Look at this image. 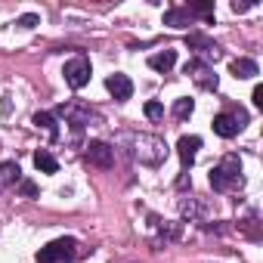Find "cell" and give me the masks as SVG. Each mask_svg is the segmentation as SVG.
<instances>
[{
  "label": "cell",
  "mask_w": 263,
  "mask_h": 263,
  "mask_svg": "<svg viewBox=\"0 0 263 263\" xmlns=\"http://www.w3.org/2000/svg\"><path fill=\"white\" fill-rule=\"evenodd\" d=\"M183 71H186L201 90H217V84H220V81H217V71H214L208 62H201V59H189Z\"/></svg>",
  "instance_id": "5"
},
{
  "label": "cell",
  "mask_w": 263,
  "mask_h": 263,
  "mask_svg": "<svg viewBox=\"0 0 263 263\" xmlns=\"http://www.w3.org/2000/svg\"><path fill=\"white\" fill-rule=\"evenodd\" d=\"M37 22H41V19H37V16H34V13H28V16H22V19H19V22H16V25H22V28H34V25H37Z\"/></svg>",
  "instance_id": "22"
},
{
  "label": "cell",
  "mask_w": 263,
  "mask_h": 263,
  "mask_svg": "<svg viewBox=\"0 0 263 263\" xmlns=\"http://www.w3.org/2000/svg\"><path fill=\"white\" fill-rule=\"evenodd\" d=\"M180 211H183V217H186V220H204V214H208V211H204V204H198L195 198H189V201L183 198V201H180Z\"/></svg>",
  "instance_id": "17"
},
{
  "label": "cell",
  "mask_w": 263,
  "mask_h": 263,
  "mask_svg": "<svg viewBox=\"0 0 263 263\" xmlns=\"http://www.w3.org/2000/svg\"><path fill=\"white\" fill-rule=\"evenodd\" d=\"M105 90H108L118 102H127L130 96H134V81H130L127 74H108V78H105Z\"/></svg>",
  "instance_id": "9"
},
{
  "label": "cell",
  "mask_w": 263,
  "mask_h": 263,
  "mask_svg": "<svg viewBox=\"0 0 263 263\" xmlns=\"http://www.w3.org/2000/svg\"><path fill=\"white\" fill-rule=\"evenodd\" d=\"M134 158L146 167H161L167 161V143L155 134H137L134 137Z\"/></svg>",
  "instance_id": "1"
},
{
  "label": "cell",
  "mask_w": 263,
  "mask_h": 263,
  "mask_svg": "<svg viewBox=\"0 0 263 263\" xmlns=\"http://www.w3.org/2000/svg\"><path fill=\"white\" fill-rule=\"evenodd\" d=\"M192 111H195V102H192L189 96H180V99L174 102V118H177V121H186Z\"/></svg>",
  "instance_id": "19"
},
{
  "label": "cell",
  "mask_w": 263,
  "mask_h": 263,
  "mask_svg": "<svg viewBox=\"0 0 263 263\" xmlns=\"http://www.w3.org/2000/svg\"><path fill=\"white\" fill-rule=\"evenodd\" d=\"M229 71H232L238 81H251V78H257V74H260L257 62H254V59H248V56H241V59H232V62H229Z\"/></svg>",
  "instance_id": "12"
},
{
  "label": "cell",
  "mask_w": 263,
  "mask_h": 263,
  "mask_svg": "<svg viewBox=\"0 0 263 263\" xmlns=\"http://www.w3.org/2000/svg\"><path fill=\"white\" fill-rule=\"evenodd\" d=\"M78 241L74 238H56L37 251V263H74Z\"/></svg>",
  "instance_id": "3"
},
{
  "label": "cell",
  "mask_w": 263,
  "mask_h": 263,
  "mask_svg": "<svg viewBox=\"0 0 263 263\" xmlns=\"http://www.w3.org/2000/svg\"><path fill=\"white\" fill-rule=\"evenodd\" d=\"M19 174H22V171H19L16 161H4V164H0V192L10 189V186H16V183L22 180Z\"/></svg>",
  "instance_id": "15"
},
{
  "label": "cell",
  "mask_w": 263,
  "mask_h": 263,
  "mask_svg": "<svg viewBox=\"0 0 263 263\" xmlns=\"http://www.w3.org/2000/svg\"><path fill=\"white\" fill-rule=\"evenodd\" d=\"M84 158H87L93 167H99V171H108V167L115 164V149H111L108 143H102V140H90V143H87V152H84Z\"/></svg>",
  "instance_id": "6"
},
{
  "label": "cell",
  "mask_w": 263,
  "mask_h": 263,
  "mask_svg": "<svg viewBox=\"0 0 263 263\" xmlns=\"http://www.w3.org/2000/svg\"><path fill=\"white\" fill-rule=\"evenodd\" d=\"M238 186H245L238 155H226L217 167H211V189L214 192H229V189H238Z\"/></svg>",
  "instance_id": "2"
},
{
  "label": "cell",
  "mask_w": 263,
  "mask_h": 263,
  "mask_svg": "<svg viewBox=\"0 0 263 263\" xmlns=\"http://www.w3.org/2000/svg\"><path fill=\"white\" fill-rule=\"evenodd\" d=\"M56 115H62L74 130H81V127H87L90 124V118H96L87 105H81V102H65V105H59L56 108Z\"/></svg>",
  "instance_id": "7"
},
{
  "label": "cell",
  "mask_w": 263,
  "mask_h": 263,
  "mask_svg": "<svg viewBox=\"0 0 263 263\" xmlns=\"http://www.w3.org/2000/svg\"><path fill=\"white\" fill-rule=\"evenodd\" d=\"M90 59L87 56H74V59H68L65 62V68H62V74H65V84L71 87V90H81V87H87L90 84Z\"/></svg>",
  "instance_id": "4"
},
{
  "label": "cell",
  "mask_w": 263,
  "mask_h": 263,
  "mask_svg": "<svg viewBox=\"0 0 263 263\" xmlns=\"http://www.w3.org/2000/svg\"><path fill=\"white\" fill-rule=\"evenodd\" d=\"M143 111H146V118H149V121H161V118H164V105H161L158 99H149Z\"/></svg>",
  "instance_id": "20"
},
{
  "label": "cell",
  "mask_w": 263,
  "mask_h": 263,
  "mask_svg": "<svg viewBox=\"0 0 263 263\" xmlns=\"http://www.w3.org/2000/svg\"><path fill=\"white\" fill-rule=\"evenodd\" d=\"M251 102H254L257 108H263V87H260V84L254 87V93H251Z\"/></svg>",
  "instance_id": "23"
},
{
  "label": "cell",
  "mask_w": 263,
  "mask_h": 263,
  "mask_svg": "<svg viewBox=\"0 0 263 263\" xmlns=\"http://www.w3.org/2000/svg\"><path fill=\"white\" fill-rule=\"evenodd\" d=\"M34 167H37L41 174H56V171H59V161H56L47 149H41V152H34Z\"/></svg>",
  "instance_id": "16"
},
{
  "label": "cell",
  "mask_w": 263,
  "mask_h": 263,
  "mask_svg": "<svg viewBox=\"0 0 263 263\" xmlns=\"http://www.w3.org/2000/svg\"><path fill=\"white\" fill-rule=\"evenodd\" d=\"M19 192H22L25 198H37V186H34L31 180H19Z\"/></svg>",
  "instance_id": "21"
},
{
  "label": "cell",
  "mask_w": 263,
  "mask_h": 263,
  "mask_svg": "<svg viewBox=\"0 0 263 263\" xmlns=\"http://www.w3.org/2000/svg\"><path fill=\"white\" fill-rule=\"evenodd\" d=\"M174 65H177V50H161V53L149 56V68H155V71H161V74H167Z\"/></svg>",
  "instance_id": "14"
},
{
  "label": "cell",
  "mask_w": 263,
  "mask_h": 263,
  "mask_svg": "<svg viewBox=\"0 0 263 263\" xmlns=\"http://www.w3.org/2000/svg\"><path fill=\"white\" fill-rule=\"evenodd\" d=\"M254 7V0H245V4H238V0H232V13H248Z\"/></svg>",
  "instance_id": "24"
},
{
  "label": "cell",
  "mask_w": 263,
  "mask_h": 263,
  "mask_svg": "<svg viewBox=\"0 0 263 263\" xmlns=\"http://www.w3.org/2000/svg\"><path fill=\"white\" fill-rule=\"evenodd\" d=\"M238 121L229 115V111H220L217 118H214V134L217 137H223V140H232V137H238Z\"/></svg>",
  "instance_id": "10"
},
{
  "label": "cell",
  "mask_w": 263,
  "mask_h": 263,
  "mask_svg": "<svg viewBox=\"0 0 263 263\" xmlns=\"http://www.w3.org/2000/svg\"><path fill=\"white\" fill-rule=\"evenodd\" d=\"M186 47L192 50V53H198V56H204V59H220V47L208 37V34H201V31H192V34H186Z\"/></svg>",
  "instance_id": "8"
},
{
  "label": "cell",
  "mask_w": 263,
  "mask_h": 263,
  "mask_svg": "<svg viewBox=\"0 0 263 263\" xmlns=\"http://www.w3.org/2000/svg\"><path fill=\"white\" fill-rule=\"evenodd\" d=\"M34 124L47 130V134H50V140H56V137H59V127H56V118H53L50 111H37V115H34Z\"/></svg>",
  "instance_id": "18"
},
{
  "label": "cell",
  "mask_w": 263,
  "mask_h": 263,
  "mask_svg": "<svg viewBox=\"0 0 263 263\" xmlns=\"http://www.w3.org/2000/svg\"><path fill=\"white\" fill-rule=\"evenodd\" d=\"M164 25H171V28H189L192 25V13L186 7H171L164 13Z\"/></svg>",
  "instance_id": "13"
},
{
  "label": "cell",
  "mask_w": 263,
  "mask_h": 263,
  "mask_svg": "<svg viewBox=\"0 0 263 263\" xmlns=\"http://www.w3.org/2000/svg\"><path fill=\"white\" fill-rule=\"evenodd\" d=\"M198 149H201V137H180V143H177V152H180V161H183V167H192V161H195Z\"/></svg>",
  "instance_id": "11"
}]
</instances>
